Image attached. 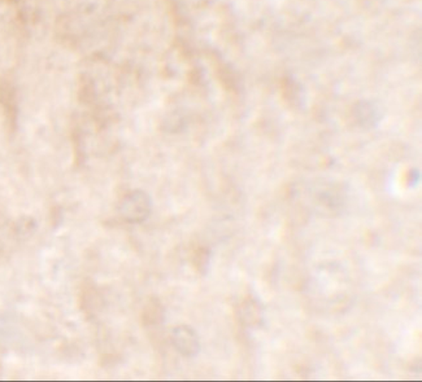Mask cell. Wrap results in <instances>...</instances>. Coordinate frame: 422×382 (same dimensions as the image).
<instances>
[{
	"label": "cell",
	"instance_id": "52a82bcc",
	"mask_svg": "<svg viewBox=\"0 0 422 382\" xmlns=\"http://www.w3.org/2000/svg\"><path fill=\"white\" fill-rule=\"evenodd\" d=\"M375 112L372 107H369L367 104H364L361 107V109L358 110V118H360V122L364 124V125H375L378 121V117L375 114Z\"/></svg>",
	"mask_w": 422,
	"mask_h": 382
},
{
	"label": "cell",
	"instance_id": "8992f818",
	"mask_svg": "<svg viewBox=\"0 0 422 382\" xmlns=\"http://www.w3.org/2000/svg\"><path fill=\"white\" fill-rule=\"evenodd\" d=\"M211 259H212L211 249L207 246H199L192 254V265L200 275L206 276L211 267Z\"/></svg>",
	"mask_w": 422,
	"mask_h": 382
},
{
	"label": "cell",
	"instance_id": "6da1fadb",
	"mask_svg": "<svg viewBox=\"0 0 422 382\" xmlns=\"http://www.w3.org/2000/svg\"><path fill=\"white\" fill-rule=\"evenodd\" d=\"M347 189L341 183L321 180L316 187H312V205L325 217L341 215L347 203Z\"/></svg>",
	"mask_w": 422,
	"mask_h": 382
},
{
	"label": "cell",
	"instance_id": "7a4b0ae2",
	"mask_svg": "<svg viewBox=\"0 0 422 382\" xmlns=\"http://www.w3.org/2000/svg\"><path fill=\"white\" fill-rule=\"evenodd\" d=\"M152 198L143 189H134L122 197L119 205V214L129 225H141L150 218Z\"/></svg>",
	"mask_w": 422,
	"mask_h": 382
},
{
	"label": "cell",
	"instance_id": "ba28073f",
	"mask_svg": "<svg viewBox=\"0 0 422 382\" xmlns=\"http://www.w3.org/2000/svg\"><path fill=\"white\" fill-rule=\"evenodd\" d=\"M421 180V174L417 170V169H412L411 172H408V177H406V183L409 188H414Z\"/></svg>",
	"mask_w": 422,
	"mask_h": 382
},
{
	"label": "cell",
	"instance_id": "277c9868",
	"mask_svg": "<svg viewBox=\"0 0 422 382\" xmlns=\"http://www.w3.org/2000/svg\"><path fill=\"white\" fill-rule=\"evenodd\" d=\"M239 319L245 327L262 328L265 324V307L255 296H248L239 304Z\"/></svg>",
	"mask_w": 422,
	"mask_h": 382
},
{
	"label": "cell",
	"instance_id": "5b68a950",
	"mask_svg": "<svg viewBox=\"0 0 422 382\" xmlns=\"http://www.w3.org/2000/svg\"><path fill=\"white\" fill-rule=\"evenodd\" d=\"M165 318V310L164 306L160 304L159 299L153 298L150 299L144 306L142 320L146 327H159L164 323Z\"/></svg>",
	"mask_w": 422,
	"mask_h": 382
},
{
	"label": "cell",
	"instance_id": "3957f363",
	"mask_svg": "<svg viewBox=\"0 0 422 382\" xmlns=\"http://www.w3.org/2000/svg\"><path fill=\"white\" fill-rule=\"evenodd\" d=\"M170 342L175 350L184 358H195L200 350V338L197 330L190 326H177L170 332Z\"/></svg>",
	"mask_w": 422,
	"mask_h": 382
}]
</instances>
